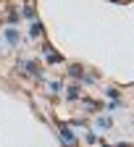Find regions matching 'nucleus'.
<instances>
[{"instance_id": "obj_1", "label": "nucleus", "mask_w": 134, "mask_h": 147, "mask_svg": "<svg viewBox=\"0 0 134 147\" xmlns=\"http://www.w3.org/2000/svg\"><path fill=\"white\" fill-rule=\"evenodd\" d=\"M24 66H26V71L32 74L34 79H42V68H40V63H34V61H26Z\"/></svg>"}, {"instance_id": "obj_2", "label": "nucleus", "mask_w": 134, "mask_h": 147, "mask_svg": "<svg viewBox=\"0 0 134 147\" xmlns=\"http://www.w3.org/2000/svg\"><path fill=\"white\" fill-rule=\"evenodd\" d=\"M61 139H63V142H68V144H74V142H76V137L71 134V129H68V126H61Z\"/></svg>"}, {"instance_id": "obj_3", "label": "nucleus", "mask_w": 134, "mask_h": 147, "mask_svg": "<svg viewBox=\"0 0 134 147\" xmlns=\"http://www.w3.org/2000/svg\"><path fill=\"white\" fill-rule=\"evenodd\" d=\"M5 40H8L11 45H18V34H16V29H8V32H5Z\"/></svg>"}, {"instance_id": "obj_4", "label": "nucleus", "mask_w": 134, "mask_h": 147, "mask_svg": "<svg viewBox=\"0 0 134 147\" xmlns=\"http://www.w3.org/2000/svg\"><path fill=\"white\" fill-rule=\"evenodd\" d=\"M66 97H68V100H76V97H79V84H74V87H68V92H66Z\"/></svg>"}, {"instance_id": "obj_5", "label": "nucleus", "mask_w": 134, "mask_h": 147, "mask_svg": "<svg viewBox=\"0 0 134 147\" xmlns=\"http://www.w3.org/2000/svg\"><path fill=\"white\" fill-rule=\"evenodd\" d=\"M82 71H84L82 66H71V68H68V74H71L74 79H79V76H82Z\"/></svg>"}, {"instance_id": "obj_6", "label": "nucleus", "mask_w": 134, "mask_h": 147, "mask_svg": "<svg viewBox=\"0 0 134 147\" xmlns=\"http://www.w3.org/2000/svg\"><path fill=\"white\" fill-rule=\"evenodd\" d=\"M29 32H32V37H40V34H42V26H40V21H34Z\"/></svg>"}, {"instance_id": "obj_7", "label": "nucleus", "mask_w": 134, "mask_h": 147, "mask_svg": "<svg viewBox=\"0 0 134 147\" xmlns=\"http://www.w3.org/2000/svg\"><path fill=\"white\" fill-rule=\"evenodd\" d=\"M47 61H50V63H55V61H61V55H58V53H53V50L47 47Z\"/></svg>"}, {"instance_id": "obj_8", "label": "nucleus", "mask_w": 134, "mask_h": 147, "mask_svg": "<svg viewBox=\"0 0 134 147\" xmlns=\"http://www.w3.org/2000/svg\"><path fill=\"white\" fill-rule=\"evenodd\" d=\"M47 87H50V92H55V95H58V92H61V87H63V84H61V82H50Z\"/></svg>"}, {"instance_id": "obj_9", "label": "nucleus", "mask_w": 134, "mask_h": 147, "mask_svg": "<svg viewBox=\"0 0 134 147\" xmlns=\"http://www.w3.org/2000/svg\"><path fill=\"white\" fill-rule=\"evenodd\" d=\"M97 126H100V129H108L110 121H108V118H97Z\"/></svg>"}]
</instances>
